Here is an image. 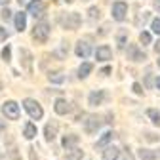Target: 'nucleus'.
Masks as SVG:
<instances>
[{
  "label": "nucleus",
  "instance_id": "29",
  "mask_svg": "<svg viewBox=\"0 0 160 160\" xmlns=\"http://www.w3.org/2000/svg\"><path fill=\"white\" fill-rule=\"evenodd\" d=\"M90 19H99V10L97 8H90Z\"/></svg>",
  "mask_w": 160,
  "mask_h": 160
},
{
  "label": "nucleus",
  "instance_id": "18",
  "mask_svg": "<svg viewBox=\"0 0 160 160\" xmlns=\"http://www.w3.org/2000/svg\"><path fill=\"white\" fill-rule=\"evenodd\" d=\"M139 156H141L143 160H160V154H158V152H154V151H145V149L139 151Z\"/></svg>",
  "mask_w": 160,
  "mask_h": 160
},
{
  "label": "nucleus",
  "instance_id": "10",
  "mask_svg": "<svg viewBox=\"0 0 160 160\" xmlns=\"http://www.w3.org/2000/svg\"><path fill=\"white\" fill-rule=\"evenodd\" d=\"M53 109H55L57 114H67V112L71 111V105H69L67 99H61V97H59L57 101H55V105H53Z\"/></svg>",
  "mask_w": 160,
  "mask_h": 160
},
{
  "label": "nucleus",
  "instance_id": "15",
  "mask_svg": "<svg viewBox=\"0 0 160 160\" xmlns=\"http://www.w3.org/2000/svg\"><path fill=\"white\" fill-rule=\"evenodd\" d=\"M25 27H27V15L21 12V13H17V15H15V29H17L19 32H23Z\"/></svg>",
  "mask_w": 160,
  "mask_h": 160
},
{
  "label": "nucleus",
  "instance_id": "2",
  "mask_svg": "<svg viewBox=\"0 0 160 160\" xmlns=\"http://www.w3.org/2000/svg\"><path fill=\"white\" fill-rule=\"evenodd\" d=\"M61 25H63V29H71V31H74V29H78L80 27V15L76 13V12H71V13H65L61 19Z\"/></svg>",
  "mask_w": 160,
  "mask_h": 160
},
{
  "label": "nucleus",
  "instance_id": "36",
  "mask_svg": "<svg viewBox=\"0 0 160 160\" xmlns=\"http://www.w3.org/2000/svg\"><path fill=\"white\" fill-rule=\"evenodd\" d=\"M156 86H158V88H160V76H158V80H156Z\"/></svg>",
  "mask_w": 160,
  "mask_h": 160
},
{
  "label": "nucleus",
  "instance_id": "8",
  "mask_svg": "<svg viewBox=\"0 0 160 160\" xmlns=\"http://www.w3.org/2000/svg\"><path fill=\"white\" fill-rule=\"evenodd\" d=\"M128 59H132V61H143L145 53L137 48V44H132V46H128Z\"/></svg>",
  "mask_w": 160,
  "mask_h": 160
},
{
  "label": "nucleus",
  "instance_id": "35",
  "mask_svg": "<svg viewBox=\"0 0 160 160\" xmlns=\"http://www.w3.org/2000/svg\"><path fill=\"white\" fill-rule=\"evenodd\" d=\"M8 2H10V0H0V4H4V6H6Z\"/></svg>",
  "mask_w": 160,
  "mask_h": 160
},
{
  "label": "nucleus",
  "instance_id": "21",
  "mask_svg": "<svg viewBox=\"0 0 160 160\" xmlns=\"http://www.w3.org/2000/svg\"><path fill=\"white\" fill-rule=\"evenodd\" d=\"M19 55L23 57V65H25V69H27V71H31V59H32V57H31V53H29L27 50H21V52H19Z\"/></svg>",
  "mask_w": 160,
  "mask_h": 160
},
{
  "label": "nucleus",
  "instance_id": "4",
  "mask_svg": "<svg viewBox=\"0 0 160 160\" xmlns=\"http://www.w3.org/2000/svg\"><path fill=\"white\" fill-rule=\"evenodd\" d=\"M2 112H4V116L6 118H10V120H17L19 118V105L15 103V101H6L4 105H2Z\"/></svg>",
  "mask_w": 160,
  "mask_h": 160
},
{
  "label": "nucleus",
  "instance_id": "17",
  "mask_svg": "<svg viewBox=\"0 0 160 160\" xmlns=\"http://www.w3.org/2000/svg\"><path fill=\"white\" fill-rule=\"evenodd\" d=\"M23 135H25L27 139H34V137H36V126H34L32 122H27V124H25V130H23Z\"/></svg>",
  "mask_w": 160,
  "mask_h": 160
},
{
  "label": "nucleus",
  "instance_id": "1",
  "mask_svg": "<svg viewBox=\"0 0 160 160\" xmlns=\"http://www.w3.org/2000/svg\"><path fill=\"white\" fill-rule=\"evenodd\" d=\"M23 107H25V111L29 112V116L34 118V120H40V118L44 116L42 107H40V103L34 101V99H25V101H23Z\"/></svg>",
  "mask_w": 160,
  "mask_h": 160
},
{
  "label": "nucleus",
  "instance_id": "30",
  "mask_svg": "<svg viewBox=\"0 0 160 160\" xmlns=\"http://www.w3.org/2000/svg\"><path fill=\"white\" fill-rule=\"evenodd\" d=\"M10 17H12V12H10L8 8H4V10H2V19H4V21H8Z\"/></svg>",
  "mask_w": 160,
  "mask_h": 160
},
{
  "label": "nucleus",
  "instance_id": "34",
  "mask_svg": "<svg viewBox=\"0 0 160 160\" xmlns=\"http://www.w3.org/2000/svg\"><path fill=\"white\" fill-rule=\"evenodd\" d=\"M154 52H156V53H160V42H156V46H154Z\"/></svg>",
  "mask_w": 160,
  "mask_h": 160
},
{
  "label": "nucleus",
  "instance_id": "37",
  "mask_svg": "<svg viewBox=\"0 0 160 160\" xmlns=\"http://www.w3.org/2000/svg\"><path fill=\"white\" fill-rule=\"evenodd\" d=\"M0 90H2V82H0Z\"/></svg>",
  "mask_w": 160,
  "mask_h": 160
},
{
  "label": "nucleus",
  "instance_id": "9",
  "mask_svg": "<svg viewBox=\"0 0 160 160\" xmlns=\"http://www.w3.org/2000/svg\"><path fill=\"white\" fill-rule=\"evenodd\" d=\"M95 57H97V61H109L112 57V52H111L109 46H99L95 50Z\"/></svg>",
  "mask_w": 160,
  "mask_h": 160
},
{
  "label": "nucleus",
  "instance_id": "23",
  "mask_svg": "<svg viewBox=\"0 0 160 160\" xmlns=\"http://www.w3.org/2000/svg\"><path fill=\"white\" fill-rule=\"evenodd\" d=\"M147 114L151 116V120H152V124L160 126V112H158L156 109H149V111H147Z\"/></svg>",
  "mask_w": 160,
  "mask_h": 160
},
{
  "label": "nucleus",
  "instance_id": "33",
  "mask_svg": "<svg viewBox=\"0 0 160 160\" xmlns=\"http://www.w3.org/2000/svg\"><path fill=\"white\" fill-rule=\"evenodd\" d=\"M109 72H111V69H109V67H105V69H103V71H101V74H105V76H107V74H109Z\"/></svg>",
  "mask_w": 160,
  "mask_h": 160
},
{
  "label": "nucleus",
  "instance_id": "5",
  "mask_svg": "<svg viewBox=\"0 0 160 160\" xmlns=\"http://www.w3.org/2000/svg\"><path fill=\"white\" fill-rule=\"evenodd\" d=\"M99 126H101V120H99V116H95V114H92V116H88V120H84V132L86 133H95L97 130H99Z\"/></svg>",
  "mask_w": 160,
  "mask_h": 160
},
{
  "label": "nucleus",
  "instance_id": "31",
  "mask_svg": "<svg viewBox=\"0 0 160 160\" xmlns=\"http://www.w3.org/2000/svg\"><path fill=\"white\" fill-rule=\"evenodd\" d=\"M8 38V32H6V29H2L0 27V42H2V40H6Z\"/></svg>",
  "mask_w": 160,
  "mask_h": 160
},
{
  "label": "nucleus",
  "instance_id": "3",
  "mask_svg": "<svg viewBox=\"0 0 160 160\" xmlns=\"http://www.w3.org/2000/svg\"><path fill=\"white\" fill-rule=\"evenodd\" d=\"M48 36H50V27H48V23H38V25H34V29H32V38L36 40V42L44 44L46 40H48Z\"/></svg>",
  "mask_w": 160,
  "mask_h": 160
},
{
  "label": "nucleus",
  "instance_id": "25",
  "mask_svg": "<svg viewBox=\"0 0 160 160\" xmlns=\"http://www.w3.org/2000/svg\"><path fill=\"white\" fill-rule=\"evenodd\" d=\"M124 44H126V31L118 34V48H124Z\"/></svg>",
  "mask_w": 160,
  "mask_h": 160
},
{
  "label": "nucleus",
  "instance_id": "7",
  "mask_svg": "<svg viewBox=\"0 0 160 160\" xmlns=\"http://www.w3.org/2000/svg\"><path fill=\"white\" fill-rule=\"evenodd\" d=\"M44 10H46L44 0H32V2L29 4V13H32L34 17H36V15H42Z\"/></svg>",
  "mask_w": 160,
  "mask_h": 160
},
{
  "label": "nucleus",
  "instance_id": "6",
  "mask_svg": "<svg viewBox=\"0 0 160 160\" xmlns=\"http://www.w3.org/2000/svg\"><path fill=\"white\" fill-rule=\"evenodd\" d=\"M126 13H128V4L126 2H114L112 4V17L116 21H122L126 17Z\"/></svg>",
  "mask_w": 160,
  "mask_h": 160
},
{
  "label": "nucleus",
  "instance_id": "16",
  "mask_svg": "<svg viewBox=\"0 0 160 160\" xmlns=\"http://www.w3.org/2000/svg\"><path fill=\"white\" fill-rule=\"evenodd\" d=\"M103 92L101 90H99V92H92L90 93V99H88V101H90V105L92 107H97V105H101V101H103Z\"/></svg>",
  "mask_w": 160,
  "mask_h": 160
},
{
  "label": "nucleus",
  "instance_id": "14",
  "mask_svg": "<svg viewBox=\"0 0 160 160\" xmlns=\"http://www.w3.org/2000/svg\"><path fill=\"white\" fill-rule=\"evenodd\" d=\"M118 156H120V151L116 147H107L103 151V160H118Z\"/></svg>",
  "mask_w": 160,
  "mask_h": 160
},
{
  "label": "nucleus",
  "instance_id": "27",
  "mask_svg": "<svg viewBox=\"0 0 160 160\" xmlns=\"http://www.w3.org/2000/svg\"><path fill=\"white\" fill-rule=\"evenodd\" d=\"M139 40H141L143 44H149L151 42V34L149 32H141V34H139Z\"/></svg>",
  "mask_w": 160,
  "mask_h": 160
},
{
  "label": "nucleus",
  "instance_id": "26",
  "mask_svg": "<svg viewBox=\"0 0 160 160\" xmlns=\"http://www.w3.org/2000/svg\"><path fill=\"white\" fill-rule=\"evenodd\" d=\"M2 57H4V61H10V57H12V48L10 46H6L2 50Z\"/></svg>",
  "mask_w": 160,
  "mask_h": 160
},
{
  "label": "nucleus",
  "instance_id": "11",
  "mask_svg": "<svg viewBox=\"0 0 160 160\" xmlns=\"http://www.w3.org/2000/svg\"><path fill=\"white\" fill-rule=\"evenodd\" d=\"M57 122H50L46 124V130H44V135H46V141H53L55 135H57Z\"/></svg>",
  "mask_w": 160,
  "mask_h": 160
},
{
  "label": "nucleus",
  "instance_id": "20",
  "mask_svg": "<svg viewBox=\"0 0 160 160\" xmlns=\"http://www.w3.org/2000/svg\"><path fill=\"white\" fill-rule=\"evenodd\" d=\"M90 72H92V63H82L80 65V69H78V76L80 78H86Z\"/></svg>",
  "mask_w": 160,
  "mask_h": 160
},
{
  "label": "nucleus",
  "instance_id": "22",
  "mask_svg": "<svg viewBox=\"0 0 160 160\" xmlns=\"http://www.w3.org/2000/svg\"><path fill=\"white\" fill-rule=\"evenodd\" d=\"M82 154H84V151H80V149H72V151L67 154V158H65V160H82Z\"/></svg>",
  "mask_w": 160,
  "mask_h": 160
},
{
  "label": "nucleus",
  "instance_id": "38",
  "mask_svg": "<svg viewBox=\"0 0 160 160\" xmlns=\"http://www.w3.org/2000/svg\"><path fill=\"white\" fill-rule=\"evenodd\" d=\"M21 2H23V0H19V4H21Z\"/></svg>",
  "mask_w": 160,
  "mask_h": 160
},
{
  "label": "nucleus",
  "instance_id": "12",
  "mask_svg": "<svg viewBox=\"0 0 160 160\" xmlns=\"http://www.w3.org/2000/svg\"><path fill=\"white\" fill-rule=\"evenodd\" d=\"M90 53H92V48H90V44H86V42H78V44H76V55H78V57L86 59Z\"/></svg>",
  "mask_w": 160,
  "mask_h": 160
},
{
  "label": "nucleus",
  "instance_id": "28",
  "mask_svg": "<svg viewBox=\"0 0 160 160\" xmlns=\"http://www.w3.org/2000/svg\"><path fill=\"white\" fill-rule=\"evenodd\" d=\"M152 31L156 32V34H160V19H152Z\"/></svg>",
  "mask_w": 160,
  "mask_h": 160
},
{
  "label": "nucleus",
  "instance_id": "32",
  "mask_svg": "<svg viewBox=\"0 0 160 160\" xmlns=\"http://www.w3.org/2000/svg\"><path fill=\"white\" fill-rule=\"evenodd\" d=\"M133 92H135V93H143V88H141V84H137V82H135V84H133Z\"/></svg>",
  "mask_w": 160,
  "mask_h": 160
},
{
  "label": "nucleus",
  "instance_id": "19",
  "mask_svg": "<svg viewBox=\"0 0 160 160\" xmlns=\"http://www.w3.org/2000/svg\"><path fill=\"white\" fill-rule=\"evenodd\" d=\"M48 80H50V82H55V84H61L63 80H65V76H63V72L55 71V72H50L48 74Z\"/></svg>",
  "mask_w": 160,
  "mask_h": 160
},
{
  "label": "nucleus",
  "instance_id": "24",
  "mask_svg": "<svg viewBox=\"0 0 160 160\" xmlns=\"http://www.w3.org/2000/svg\"><path fill=\"white\" fill-rule=\"evenodd\" d=\"M111 139H112V133H111V132L103 133V137H101V139H99V141H97V147H99V149H101V147H105V145H107V143L111 141Z\"/></svg>",
  "mask_w": 160,
  "mask_h": 160
},
{
  "label": "nucleus",
  "instance_id": "13",
  "mask_svg": "<svg viewBox=\"0 0 160 160\" xmlns=\"http://www.w3.org/2000/svg\"><path fill=\"white\" fill-rule=\"evenodd\" d=\"M76 143H78V135H74V133L65 135V137H63V141H61V145H63L65 149H74Z\"/></svg>",
  "mask_w": 160,
  "mask_h": 160
}]
</instances>
